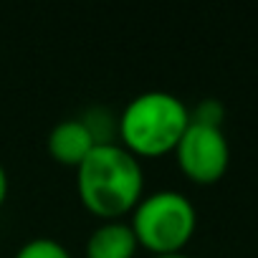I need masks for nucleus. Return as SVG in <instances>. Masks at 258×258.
Instances as JSON below:
<instances>
[{"label": "nucleus", "instance_id": "nucleus-1", "mask_svg": "<svg viewBox=\"0 0 258 258\" xmlns=\"http://www.w3.org/2000/svg\"><path fill=\"white\" fill-rule=\"evenodd\" d=\"M76 187L91 213L111 220L140 203L145 172L124 145L101 142L76 165Z\"/></svg>", "mask_w": 258, "mask_h": 258}, {"label": "nucleus", "instance_id": "nucleus-2", "mask_svg": "<svg viewBox=\"0 0 258 258\" xmlns=\"http://www.w3.org/2000/svg\"><path fill=\"white\" fill-rule=\"evenodd\" d=\"M187 124L190 109L180 96L165 89H147L124 104L116 129L132 155H162L175 150Z\"/></svg>", "mask_w": 258, "mask_h": 258}, {"label": "nucleus", "instance_id": "nucleus-3", "mask_svg": "<svg viewBox=\"0 0 258 258\" xmlns=\"http://www.w3.org/2000/svg\"><path fill=\"white\" fill-rule=\"evenodd\" d=\"M132 225L137 240L152 253H175L192 238L198 213L190 198L180 190H155L132 208Z\"/></svg>", "mask_w": 258, "mask_h": 258}, {"label": "nucleus", "instance_id": "nucleus-4", "mask_svg": "<svg viewBox=\"0 0 258 258\" xmlns=\"http://www.w3.org/2000/svg\"><path fill=\"white\" fill-rule=\"evenodd\" d=\"M175 157L180 170L195 182H215L225 175L230 165V145L223 126L192 121L175 145Z\"/></svg>", "mask_w": 258, "mask_h": 258}, {"label": "nucleus", "instance_id": "nucleus-5", "mask_svg": "<svg viewBox=\"0 0 258 258\" xmlns=\"http://www.w3.org/2000/svg\"><path fill=\"white\" fill-rule=\"evenodd\" d=\"M46 145H48V152H51L53 160L76 167L91 152V147L96 142L79 116H66V119H61L51 126Z\"/></svg>", "mask_w": 258, "mask_h": 258}, {"label": "nucleus", "instance_id": "nucleus-6", "mask_svg": "<svg viewBox=\"0 0 258 258\" xmlns=\"http://www.w3.org/2000/svg\"><path fill=\"white\" fill-rule=\"evenodd\" d=\"M137 235L124 220L99 223L86 238V258H132L137 253Z\"/></svg>", "mask_w": 258, "mask_h": 258}, {"label": "nucleus", "instance_id": "nucleus-7", "mask_svg": "<svg viewBox=\"0 0 258 258\" xmlns=\"http://www.w3.org/2000/svg\"><path fill=\"white\" fill-rule=\"evenodd\" d=\"M13 258H74V255L58 238L36 235V238H28L26 243H21V248L16 250Z\"/></svg>", "mask_w": 258, "mask_h": 258}, {"label": "nucleus", "instance_id": "nucleus-8", "mask_svg": "<svg viewBox=\"0 0 258 258\" xmlns=\"http://www.w3.org/2000/svg\"><path fill=\"white\" fill-rule=\"evenodd\" d=\"M223 114H225V109H223V104H220L218 99H203V101L198 104V109L190 111V119H192V121H203V124L220 126Z\"/></svg>", "mask_w": 258, "mask_h": 258}, {"label": "nucleus", "instance_id": "nucleus-9", "mask_svg": "<svg viewBox=\"0 0 258 258\" xmlns=\"http://www.w3.org/2000/svg\"><path fill=\"white\" fill-rule=\"evenodd\" d=\"M6 195H8V172H6L3 162H0V205H3Z\"/></svg>", "mask_w": 258, "mask_h": 258}, {"label": "nucleus", "instance_id": "nucleus-10", "mask_svg": "<svg viewBox=\"0 0 258 258\" xmlns=\"http://www.w3.org/2000/svg\"><path fill=\"white\" fill-rule=\"evenodd\" d=\"M152 258H192V255H187L185 250H175V253H155Z\"/></svg>", "mask_w": 258, "mask_h": 258}]
</instances>
